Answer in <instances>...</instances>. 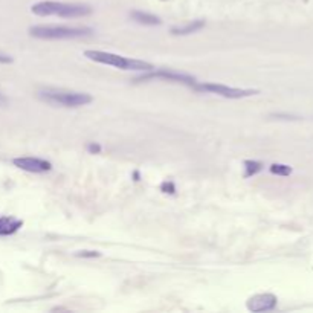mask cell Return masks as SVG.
<instances>
[{"label": "cell", "instance_id": "1", "mask_svg": "<svg viewBox=\"0 0 313 313\" xmlns=\"http://www.w3.org/2000/svg\"><path fill=\"white\" fill-rule=\"evenodd\" d=\"M31 11L40 17L57 16L63 19H78L89 16L92 13V8L89 5H81V4H65V2L45 0V2H39L31 7Z\"/></svg>", "mask_w": 313, "mask_h": 313}, {"label": "cell", "instance_id": "2", "mask_svg": "<svg viewBox=\"0 0 313 313\" xmlns=\"http://www.w3.org/2000/svg\"><path fill=\"white\" fill-rule=\"evenodd\" d=\"M84 57L90 61L101 63V65H107L121 71H141L148 72L153 71L151 63H147L144 60H135V58H125L122 55L113 54V52H104V51H86Z\"/></svg>", "mask_w": 313, "mask_h": 313}, {"label": "cell", "instance_id": "3", "mask_svg": "<svg viewBox=\"0 0 313 313\" xmlns=\"http://www.w3.org/2000/svg\"><path fill=\"white\" fill-rule=\"evenodd\" d=\"M90 28H77L65 25H39L29 28V36L40 40H69L90 36Z\"/></svg>", "mask_w": 313, "mask_h": 313}, {"label": "cell", "instance_id": "4", "mask_svg": "<svg viewBox=\"0 0 313 313\" xmlns=\"http://www.w3.org/2000/svg\"><path fill=\"white\" fill-rule=\"evenodd\" d=\"M39 98L51 103L58 104L63 107H80L92 103V97L89 93H80V92H65V90H55V89H46L39 92Z\"/></svg>", "mask_w": 313, "mask_h": 313}, {"label": "cell", "instance_id": "5", "mask_svg": "<svg viewBox=\"0 0 313 313\" xmlns=\"http://www.w3.org/2000/svg\"><path fill=\"white\" fill-rule=\"evenodd\" d=\"M196 92H205V93H214V95L229 98V100H240L246 97H252L258 90L252 89H237V87H229L225 84H217V83H196L193 86Z\"/></svg>", "mask_w": 313, "mask_h": 313}, {"label": "cell", "instance_id": "6", "mask_svg": "<svg viewBox=\"0 0 313 313\" xmlns=\"http://www.w3.org/2000/svg\"><path fill=\"white\" fill-rule=\"evenodd\" d=\"M148 80H164V81H170V83H177V84H185L188 87H191L197 83V80L191 75L186 74H180L176 71H170V69H159V71H148V74L141 75L138 78H135V81H148Z\"/></svg>", "mask_w": 313, "mask_h": 313}, {"label": "cell", "instance_id": "7", "mask_svg": "<svg viewBox=\"0 0 313 313\" xmlns=\"http://www.w3.org/2000/svg\"><path fill=\"white\" fill-rule=\"evenodd\" d=\"M276 304H278V298L273 293H257L246 301L247 310L254 311V313L273 310L276 307Z\"/></svg>", "mask_w": 313, "mask_h": 313}, {"label": "cell", "instance_id": "8", "mask_svg": "<svg viewBox=\"0 0 313 313\" xmlns=\"http://www.w3.org/2000/svg\"><path fill=\"white\" fill-rule=\"evenodd\" d=\"M13 164L28 173H46L52 168V164L40 158H16Z\"/></svg>", "mask_w": 313, "mask_h": 313}, {"label": "cell", "instance_id": "9", "mask_svg": "<svg viewBox=\"0 0 313 313\" xmlns=\"http://www.w3.org/2000/svg\"><path fill=\"white\" fill-rule=\"evenodd\" d=\"M23 226V220L16 217L0 215V237H7L16 234Z\"/></svg>", "mask_w": 313, "mask_h": 313}, {"label": "cell", "instance_id": "10", "mask_svg": "<svg viewBox=\"0 0 313 313\" xmlns=\"http://www.w3.org/2000/svg\"><path fill=\"white\" fill-rule=\"evenodd\" d=\"M202 28H205L203 20H193V22H188L186 25L171 28V34L173 36H190L193 33H197Z\"/></svg>", "mask_w": 313, "mask_h": 313}, {"label": "cell", "instance_id": "11", "mask_svg": "<svg viewBox=\"0 0 313 313\" xmlns=\"http://www.w3.org/2000/svg\"><path fill=\"white\" fill-rule=\"evenodd\" d=\"M130 17L139 23V25H145V26H156V25H161L162 20L158 17V16H153L150 13H144V11H132L130 13Z\"/></svg>", "mask_w": 313, "mask_h": 313}, {"label": "cell", "instance_id": "12", "mask_svg": "<svg viewBox=\"0 0 313 313\" xmlns=\"http://www.w3.org/2000/svg\"><path fill=\"white\" fill-rule=\"evenodd\" d=\"M244 177H252L263 170V164L258 161H244Z\"/></svg>", "mask_w": 313, "mask_h": 313}, {"label": "cell", "instance_id": "13", "mask_svg": "<svg viewBox=\"0 0 313 313\" xmlns=\"http://www.w3.org/2000/svg\"><path fill=\"white\" fill-rule=\"evenodd\" d=\"M269 171L272 174H276V176H290L292 174V167L290 165H284V164H272L269 167Z\"/></svg>", "mask_w": 313, "mask_h": 313}, {"label": "cell", "instance_id": "14", "mask_svg": "<svg viewBox=\"0 0 313 313\" xmlns=\"http://www.w3.org/2000/svg\"><path fill=\"white\" fill-rule=\"evenodd\" d=\"M75 255L83 257V258H95V257H100L101 254L97 252V250H81V252H77Z\"/></svg>", "mask_w": 313, "mask_h": 313}, {"label": "cell", "instance_id": "15", "mask_svg": "<svg viewBox=\"0 0 313 313\" xmlns=\"http://www.w3.org/2000/svg\"><path fill=\"white\" fill-rule=\"evenodd\" d=\"M161 190H162L164 193H170V194H174V191H176V186H174V183H173V182H168V180H165V182L161 185Z\"/></svg>", "mask_w": 313, "mask_h": 313}, {"label": "cell", "instance_id": "16", "mask_svg": "<svg viewBox=\"0 0 313 313\" xmlns=\"http://www.w3.org/2000/svg\"><path fill=\"white\" fill-rule=\"evenodd\" d=\"M86 148H87V151L90 154H98V153H101V145L97 144V142H89Z\"/></svg>", "mask_w": 313, "mask_h": 313}, {"label": "cell", "instance_id": "17", "mask_svg": "<svg viewBox=\"0 0 313 313\" xmlns=\"http://www.w3.org/2000/svg\"><path fill=\"white\" fill-rule=\"evenodd\" d=\"M13 58L8 57V55H4V54H0V63H11Z\"/></svg>", "mask_w": 313, "mask_h": 313}, {"label": "cell", "instance_id": "18", "mask_svg": "<svg viewBox=\"0 0 313 313\" xmlns=\"http://www.w3.org/2000/svg\"><path fill=\"white\" fill-rule=\"evenodd\" d=\"M5 101H7V100H5V98H4L2 95H0V103H5Z\"/></svg>", "mask_w": 313, "mask_h": 313}]
</instances>
